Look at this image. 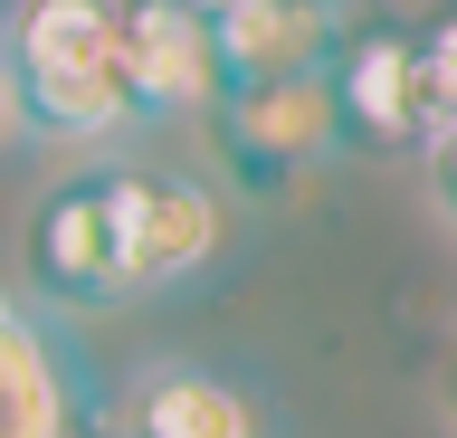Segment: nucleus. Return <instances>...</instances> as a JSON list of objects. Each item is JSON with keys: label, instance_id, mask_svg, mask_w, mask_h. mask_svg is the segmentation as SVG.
Returning a JSON list of instances; mask_svg holds the SVG:
<instances>
[{"label": "nucleus", "instance_id": "nucleus-11", "mask_svg": "<svg viewBox=\"0 0 457 438\" xmlns=\"http://www.w3.org/2000/svg\"><path fill=\"white\" fill-rule=\"evenodd\" d=\"M428 162H438V201L457 210V134H448V144H438V153H428Z\"/></svg>", "mask_w": 457, "mask_h": 438}, {"label": "nucleus", "instance_id": "nucleus-8", "mask_svg": "<svg viewBox=\"0 0 457 438\" xmlns=\"http://www.w3.org/2000/svg\"><path fill=\"white\" fill-rule=\"evenodd\" d=\"M114 438H267V409L210 362H143L114 401Z\"/></svg>", "mask_w": 457, "mask_h": 438}, {"label": "nucleus", "instance_id": "nucleus-1", "mask_svg": "<svg viewBox=\"0 0 457 438\" xmlns=\"http://www.w3.org/2000/svg\"><path fill=\"white\" fill-rule=\"evenodd\" d=\"M0 77L20 95L29 144L96 153L114 134H134L124 0H10L0 10Z\"/></svg>", "mask_w": 457, "mask_h": 438}, {"label": "nucleus", "instance_id": "nucleus-2", "mask_svg": "<svg viewBox=\"0 0 457 438\" xmlns=\"http://www.w3.org/2000/svg\"><path fill=\"white\" fill-rule=\"evenodd\" d=\"M20 267H29V295L48 315H114V305H134V286H124V229H114V172L48 181L29 201Z\"/></svg>", "mask_w": 457, "mask_h": 438}, {"label": "nucleus", "instance_id": "nucleus-4", "mask_svg": "<svg viewBox=\"0 0 457 438\" xmlns=\"http://www.w3.org/2000/svg\"><path fill=\"white\" fill-rule=\"evenodd\" d=\"M0 438H105L96 362L20 286H0Z\"/></svg>", "mask_w": 457, "mask_h": 438}, {"label": "nucleus", "instance_id": "nucleus-3", "mask_svg": "<svg viewBox=\"0 0 457 438\" xmlns=\"http://www.w3.org/2000/svg\"><path fill=\"white\" fill-rule=\"evenodd\" d=\"M210 144H220V172L238 191H286L305 181L314 162L343 153V115H334V77L305 67V77H267V87H228L210 105Z\"/></svg>", "mask_w": 457, "mask_h": 438}, {"label": "nucleus", "instance_id": "nucleus-7", "mask_svg": "<svg viewBox=\"0 0 457 438\" xmlns=\"http://www.w3.org/2000/svg\"><path fill=\"white\" fill-rule=\"evenodd\" d=\"M124 87H134V124H191L228 95L220 38L191 0H124Z\"/></svg>", "mask_w": 457, "mask_h": 438}, {"label": "nucleus", "instance_id": "nucleus-10", "mask_svg": "<svg viewBox=\"0 0 457 438\" xmlns=\"http://www.w3.org/2000/svg\"><path fill=\"white\" fill-rule=\"evenodd\" d=\"M420 105H428V153L457 134V10L420 29Z\"/></svg>", "mask_w": 457, "mask_h": 438}, {"label": "nucleus", "instance_id": "nucleus-12", "mask_svg": "<svg viewBox=\"0 0 457 438\" xmlns=\"http://www.w3.org/2000/svg\"><path fill=\"white\" fill-rule=\"evenodd\" d=\"M10 144H29V134H20V95H10V77H0V153Z\"/></svg>", "mask_w": 457, "mask_h": 438}, {"label": "nucleus", "instance_id": "nucleus-15", "mask_svg": "<svg viewBox=\"0 0 457 438\" xmlns=\"http://www.w3.org/2000/svg\"><path fill=\"white\" fill-rule=\"evenodd\" d=\"M448 391H457V362H448Z\"/></svg>", "mask_w": 457, "mask_h": 438}, {"label": "nucleus", "instance_id": "nucleus-9", "mask_svg": "<svg viewBox=\"0 0 457 438\" xmlns=\"http://www.w3.org/2000/svg\"><path fill=\"white\" fill-rule=\"evenodd\" d=\"M210 38H220V77L228 87H267V77L324 67L343 20L334 10H305V0H228L220 20H210Z\"/></svg>", "mask_w": 457, "mask_h": 438}, {"label": "nucleus", "instance_id": "nucleus-5", "mask_svg": "<svg viewBox=\"0 0 457 438\" xmlns=\"http://www.w3.org/2000/svg\"><path fill=\"white\" fill-rule=\"evenodd\" d=\"M114 229H124V286L143 305V295H181L220 267L228 201L200 172H114Z\"/></svg>", "mask_w": 457, "mask_h": 438}, {"label": "nucleus", "instance_id": "nucleus-14", "mask_svg": "<svg viewBox=\"0 0 457 438\" xmlns=\"http://www.w3.org/2000/svg\"><path fill=\"white\" fill-rule=\"evenodd\" d=\"M305 10H334V20H343V0H305Z\"/></svg>", "mask_w": 457, "mask_h": 438}, {"label": "nucleus", "instance_id": "nucleus-13", "mask_svg": "<svg viewBox=\"0 0 457 438\" xmlns=\"http://www.w3.org/2000/svg\"><path fill=\"white\" fill-rule=\"evenodd\" d=\"M191 10H200V20H220V10H228V0H191Z\"/></svg>", "mask_w": 457, "mask_h": 438}, {"label": "nucleus", "instance_id": "nucleus-6", "mask_svg": "<svg viewBox=\"0 0 457 438\" xmlns=\"http://www.w3.org/2000/svg\"><path fill=\"white\" fill-rule=\"evenodd\" d=\"M334 115L343 153H428V105H420V38L410 29H343L334 58Z\"/></svg>", "mask_w": 457, "mask_h": 438}]
</instances>
